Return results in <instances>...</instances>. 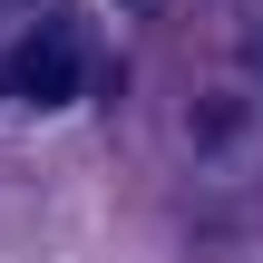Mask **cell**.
<instances>
[{"label":"cell","instance_id":"obj_1","mask_svg":"<svg viewBox=\"0 0 263 263\" xmlns=\"http://www.w3.org/2000/svg\"><path fill=\"white\" fill-rule=\"evenodd\" d=\"M10 88H20V98H39V107L78 98V39H68V29L20 39V49H10Z\"/></svg>","mask_w":263,"mask_h":263}]
</instances>
